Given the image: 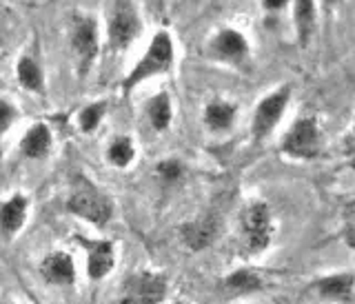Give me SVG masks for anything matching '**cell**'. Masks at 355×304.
<instances>
[{"label":"cell","mask_w":355,"mask_h":304,"mask_svg":"<svg viewBox=\"0 0 355 304\" xmlns=\"http://www.w3.org/2000/svg\"><path fill=\"white\" fill-rule=\"evenodd\" d=\"M216 233H218L216 220L209 218V216L207 218H200V220H193V222H187L184 227L180 229L182 242L191 251H202V249H207V246L216 240Z\"/></svg>","instance_id":"obj_15"},{"label":"cell","mask_w":355,"mask_h":304,"mask_svg":"<svg viewBox=\"0 0 355 304\" xmlns=\"http://www.w3.org/2000/svg\"><path fill=\"white\" fill-rule=\"evenodd\" d=\"M236 118H238V105L236 103H229V100H211V103L205 107V125L209 131L214 133H222V131H229L233 125H236Z\"/></svg>","instance_id":"obj_14"},{"label":"cell","mask_w":355,"mask_h":304,"mask_svg":"<svg viewBox=\"0 0 355 304\" xmlns=\"http://www.w3.org/2000/svg\"><path fill=\"white\" fill-rule=\"evenodd\" d=\"M71 47L80 58V71L87 74L98 53V25L94 18L78 16L71 29Z\"/></svg>","instance_id":"obj_11"},{"label":"cell","mask_w":355,"mask_h":304,"mask_svg":"<svg viewBox=\"0 0 355 304\" xmlns=\"http://www.w3.org/2000/svg\"><path fill=\"white\" fill-rule=\"evenodd\" d=\"M173 304H184V302H173Z\"/></svg>","instance_id":"obj_31"},{"label":"cell","mask_w":355,"mask_h":304,"mask_svg":"<svg viewBox=\"0 0 355 304\" xmlns=\"http://www.w3.org/2000/svg\"><path fill=\"white\" fill-rule=\"evenodd\" d=\"M260 5L266 14H282L291 7V0H260Z\"/></svg>","instance_id":"obj_26"},{"label":"cell","mask_w":355,"mask_h":304,"mask_svg":"<svg viewBox=\"0 0 355 304\" xmlns=\"http://www.w3.org/2000/svg\"><path fill=\"white\" fill-rule=\"evenodd\" d=\"M105 111H107V105H105V103L87 105V107L80 111V116H78V125H80V129H83L85 133L96 131L98 125H100V120H103V116H105Z\"/></svg>","instance_id":"obj_22"},{"label":"cell","mask_w":355,"mask_h":304,"mask_svg":"<svg viewBox=\"0 0 355 304\" xmlns=\"http://www.w3.org/2000/svg\"><path fill=\"white\" fill-rule=\"evenodd\" d=\"M133 158H136V144L129 136H118L109 142L107 147V162L114 164L118 169H125L133 162Z\"/></svg>","instance_id":"obj_21"},{"label":"cell","mask_w":355,"mask_h":304,"mask_svg":"<svg viewBox=\"0 0 355 304\" xmlns=\"http://www.w3.org/2000/svg\"><path fill=\"white\" fill-rule=\"evenodd\" d=\"M262 287V278L260 273H255L253 269H236L231 276L225 280V289L231 294H253Z\"/></svg>","instance_id":"obj_20"},{"label":"cell","mask_w":355,"mask_h":304,"mask_svg":"<svg viewBox=\"0 0 355 304\" xmlns=\"http://www.w3.org/2000/svg\"><path fill=\"white\" fill-rule=\"evenodd\" d=\"M342 238H344V244H347L349 249L355 251V220H351V222L347 224V229L342 231Z\"/></svg>","instance_id":"obj_27"},{"label":"cell","mask_w":355,"mask_h":304,"mask_svg":"<svg viewBox=\"0 0 355 304\" xmlns=\"http://www.w3.org/2000/svg\"><path fill=\"white\" fill-rule=\"evenodd\" d=\"M293 89L288 85L275 87L273 92L266 94L262 100H258V105L253 109L251 116V138L253 142H262L271 136L277 129V125L282 122L288 103H291Z\"/></svg>","instance_id":"obj_3"},{"label":"cell","mask_w":355,"mask_h":304,"mask_svg":"<svg viewBox=\"0 0 355 304\" xmlns=\"http://www.w3.org/2000/svg\"><path fill=\"white\" fill-rule=\"evenodd\" d=\"M322 133L315 116H300L286 129L280 142V151L291 160H313L320 153Z\"/></svg>","instance_id":"obj_6"},{"label":"cell","mask_w":355,"mask_h":304,"mask_svg":"<svg viewBox=\"0 0 355 304\" xmlns=\"http://www.w3.org/2000/svg\"><path fill=\"white\" fill-rule=\"evenodd\" d=\"M240 231L244 249L249 253H262L269 249L273 240V213L269 205L262 200H253L247 205L240 218Z\"/></svg>","instance_id":"obj_5"},{"label":"cell","mask_w":355,"mask_h":304,"mask_svg":"<svg viewBox=\"0 0 355 304\" xmlns=\"http://www.w3.org/2000/svg\"><path fill=\"white\" fill-rule=\"evenodd\" d=\"M353 144H355V122H353Z\"/></svg>","instance_id":"obj_30"},{"label":"cell","mask_w":355,"mask_h":304,"mask_svg":"<svg viewBox=\"0 0 355 304\" xmlns=\"http://www.w3.org/2000/svg\"><path fill=\"white\" fill-rule=\"evenodd\" d=\"M344 5H347V0H320V16L324 20H333Z\"/></svg>","instance_id":"obj_25"},{"label":"cell","mask_w":355,"mask_h":304,"mask_svg":"<svg viewBox=\"0 0 355 304\" xmlns=\"http://www.w3.org/2000/svg\"><path fill=\"white\" fill-rule=\"evenodd\" d=\"M85 251V271L92 282L105 280L116 267V244L105 238H76Z\"/></svg>","instance_id":"obj_9"},{"label":"cell","mask_w":355,"mask_h":304,"mask_svg":"<svg viewBox=\"0 0 355 304\" xmlns=\"http://www.w3.org/2000/svg\"><path fill=\"white\" fill-rule=\"evenodd\" d=\"M291 20L295 31V42L300 47H309L315 36L320 18V0H291Z\"/></svg>","instance_id":"obj_12"},{"label":"cell","mask_w":355,"mask_h":304,"mask_svg":"<svg viewBox=\"0 0 355 304\" xmlns=\"http://www.w3.org/2000/svg\"><path fill=\"white\" fill-rule=\"evenodd\" d=\"M158 176L166 183H175V180H180L182 176V164L178 160H162L158 164Z\"/></svg>","instance_id":"obj_24"},{"label":"cell","mask_w":355,"mask_h":304,"mask_svg":"<svg viewBox=\"0 0 355 304\" xmlns=\"http://www.w3.org/2000/svg\"><path fill=\"white\" fill-rule=\"evenodd\" d=\"M166 294H169V280L164 273L140 269L122 280L118 304H162Z\"/></svg>","instance_id":"obj_4"},{"label":"cell","mask_w":355,"mask_h":304,"mask_svg":"<svg viewBox=\"0 0 355 304\" xmlns=\"http://www.w3.org/2000/svg\"><path fill=\"white\" fill-rule=\"evenodd\" d=\"M49 149H51V131L42 122L31 125L20 140V153L29 158V160H40V158L49 153Z\"/></svg>","instance_id":"obj_16"},{"label":"cell","mask_w":355,"mask_h":304,"mask_svg":"<svg viewBox=\"0 0 355 304\" xmlns=\"http://www.w3.org/2000/svg\"><path fill=\"white\" fill-rule=\"evenodd\" d=\"M67 209H69L71 216L94 224L98 229H103L114 218V202H111V198L96 185L89 183L87 178H78L73 183L71 194L67 198Z\"/></svg>","instance_id":"obj_2"},{"label":"cell","mask_w":355,"mask_h":304,"mask_svg":"<svg viewBox=\"0 0 355 304\" xmlns=\"http://www.w3.org/2000/svg\"><path fill=\"white\" fill-rule=\"evenodd\" d=\"M207 51L214 60L229 67H238V69H244L251 60V42L247 38V33L236 27L218 29L211 36Z\"/></svg>","instance_id":"obj_7"},{"label":"cell","mask_w":355,"mask_h":304,"mask_svg":"<svg viewBox=\"0 0 355 304\" xmlns=\"http://www.w3.org/2000/svg\"><path fill=\"white\" fill-rule=\"evenodd\" d=\"M355 276L353 273H331L320 278L315 282V291L327 300H349L353 296Z\"/></svg>","instance_id":"obj_17"},{"label":"cell","mask_w":355,"mask_h":304,"mask_svg":"<svg viewBox=\"0 0 355 304\" xmlns=\"http://www.w3.org/2000/svg\"><path fill=\"white\" fill-rule=\"evenodd\" d=\"M16 74H18V83L29 89L33 94H40L44 89V76H42V69L38 67V62L29 58V56H22L18 60V67H16Z\"/></svg>","instance_id":"obj_19"},{"label":"cell","mask_w":355,"mask_h":304,"mask_svg":"<svg viewBox=\"0 0 355 304\" xmlns=\"http://www.w3.org/2000/svg\"><path fill=\"white\" fill-rule=\"evenodd\" d=\"M29 216V198L25 194H14L0 202V238L14 240L20 229L27 224Z\"/></svg>","instance_id":"obj_13"},{"label":"cell","mask_w":355,"mask_h":304,"mask_svg":"<svg viewBox=\"0 0 355 304\" xmlns=\"http://www.w3.org/2000/svg\"><path fill=\"white\" fill-rule=\"evenodd\" d=\"M16 120V107L9 103V100L0 98V136H5V133L11 129Z\"/></svg>","instance_id":"obj_23"},{"label":"cell","mask_w":355,"mask_h":304,"mask_svg":"<svg viewBox=\"0 0 355 304\" xmlns=\"http://www.w3.org/2000/svg\"><path fill=\"white\" fill-rule=\"evenodd\" d=\"M0 304H16L14 300H9V298H5V296H0Z\"/></svg>","instance_id":"obj_28"},{"label":"cell","mask_w":355,"mask_h":304,"mask_svg":"<svg viewBox=\"0 0 355 304\" xmlns=\"http://www.w3.org/2000/svg\"><path fill=\"white\" fill-rule=\"evenodd\" d=\"M142 22L133 0H116L114 14L109 20V47L114 51L127 49L140 36Z\"/></svg>","instance_id":"obj_8"},{"label":"cell","mask_w":355,"mask_h":304,"mask_svg":"<svg viewBox=\"0 0 355 304\" xmlns=\"http://www.w3.org/2000/svg\"><path fill=\"white\" fill-rule=\"evenodd\" d=\"M175 62V44L169 31H158L151 38L147 51L142 53V58L133 65V69L127 74V78L122 81V92L131 94L138 85L144 81H151L155 76L169 74L173 69Z\"/></svg>","instance_id":"obj_1"},{"label":"cell","mask_w":355,"mask_h":304,"mask_svg":"<svg viewBox=\"0 0 355 304\" xmlns=\"http://www.w3.org/2000/svg\"><path fill=\"white\" fill-rule=\"evenodd\" d=\"M31 304H42V302H38L36 298H31Z\"/></svg>","instance_id":"obj_29"},{"label":"cell","mask_w":355,"mask_h":304,"mask_svg":"<svg viewBox=\"0 0 355 304\" xmlns=\"http://www.w3.org/2000/svg\"><path fill=\"white\" fill-rule=\"evenodd\" d=\"M38 271L42 276V280L51 287H73L78 273H76V260L71 253L67 251H51L40 260Z\"/></svg>","instance_id":"obj_10"},{"label":"cell","mask_w":355,"mask_h":304,"mask_svg":"<svg viewBox=\"0 0 355 304\" xmlns=\"http://www.w3.org/2000/svg\"><path fill=\"white\" fill-rule=\"evenodd\" d=\"M147 118L151 122V127L162 133L171 127V120H173V105H171V98L166 92L155 94L153 98H149L147 103Z\"/></svg>","instance_id":"obj_18"}]
</instances>
